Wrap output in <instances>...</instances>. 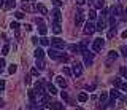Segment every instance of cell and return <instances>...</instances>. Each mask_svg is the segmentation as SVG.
<instances>
[{"label": "cell", "instance_id": "cell-1", "mask_svg": "<svg viewBox=\"0 0 127 110\" xmlns=\"http://www.w3.org/2000/svg\"><path fill=\"white\" fill-rule=\"evenodd\" d=\"M48 56L54 61H62V62H67L68 61V54H65L64 51H59L57 48H51L48 51Z\"/></svg>", "mask_w": 127, "mask_h": 110}, {"label": "cell", "instance_id": "cell-2", "mask_svg": "<svg viewBox=\"0 0 127 110\" xmlns=\"http://www.w3.org/2000/svg\"><path fill=\"white\" fill-rule=\"evenodd\" d=\"M103 46H105V40H103V38H95L94 43H92V50L95 51V53H98Z\"/></svg>", "mask_w": 127, "mask_h": 110}, {"label": "cell", "instance_id": "cell-3", "mask_svg": "<svg viewBox=\"0 0 127 110\" xmlns=\"http://www.w3.org/2000/svg\"><path fill=\"white\" fill-rule=\"evenodd\" d=\"M83 56H84V64L89 67V65H92V61H94V54L92 53H89V50H86V51H83Z\"/></svg>", "mask_w": 127, "mask_h": 110}, {"label": "cell", "instance_id": "cell-4", "mask_svg": "<svg viewBox=\"0 0 127 110\" xmlns=\"http://www.w3.org/2000/svg\"><path fill=\"white\" fill-rule=\"evenodd\" d=\"M51 46H53V48H57V50H61V48H64V46H65V42L62 40V38H51Z\"/></svg>", "mask_w": 127, "mask_h": 110}, {"label": "cell", "instance_id": "cell-5", "mask_svg": "<svg viewBox=\"0 0 127 110\" xmlns=\"http://www.w3.org/2000/svg\"><path fill=\"white\" fill-rule=\"evenodd\" d=\"M45 83H41V81H37L35 83V86H33V91H35V94H38V96H43L45 94Z\"/></svg>", "mask_w": 127, "mask_h": 110}, {"label": "cell", "instance_id": "cell-6", "mask_svg": "<svg viewBox=\"0 0 127 110\" xmlns=\"http://www.w3.org/2000/svg\"><path fill=\"white\" fill-rule=\"evenodd\" d=\"M71 73H73L75 77H81L83 75V65L81 64H73V67H71Z\"/></svg>", "mask_w": 127, "mask_h": 110}, {"label": "cell", "instance_id": "cell-7", "mask_svg": "<svg viewBox=\"0 0 127 110\" xmlns=\"http://www.w3.org/2000/svg\"><path fill=\"white\" fill-rule=\"evenodd\" d=\"M95 32V24L94 22H91V21H87L86 24H84V34H94Z\"/></svg>", "mask_w": 127, "mask_h": 110}, {"label": "cell", "instance_id": "cell-8", "mask_svg": "<svg viewBox=\"0 0 127 110\" xmlns=\"http://www.w3.org/2000/svg\"><path fill=\"white\" fill-rule=\"evenodd\" d=\"M75 24L76 26L84 24V13H83V11H78L76 13V16H75Z\"/></svg>", "mask_w": 127, "mask_h": 110}, {"label": "cell", "instance_id": "cell-9", "mask_svg": "<svg viewBox=\"0 0 127 110\" xmlns=\"http://www.w3.org/2000/svg\"><path fill=\"white\" fill-rule=\"evenodd\" d=\"M46 107L49 110H64V105L61 104V102H49Z\"/></svg>", "mask_w": 127, "mask_h": 110}, {"label": "cell", "instance_id": "cell-10", "mask_svg": "<svg viewBox=\"0 0 127 110\" xmlns=\"http://www.w3.org/2000/svg\"><path fill=\"white\" fill-rule=\"evenodd\" d=\"M51 13H53L54 22H61V21H62V13H61V10H59V8H54Z\"/></svg>", "mask_w": 127, "mask_h": 110}, {"label": "cell", "instance_id": "cell-11", "mask_svg": "<svg viewBox=\"0 0 127 110\" xmlns=\"http://www.w3.org/2000/svg\"><path fill=\"white\" fill-rule=\"evenodd\" d=\"M35 10L40 11V14H43V16H46V14H48V8L43 5V3H38V5L35 6Z\"/></svg>", "mask_w": 127, "mask_h": 110}, {"label": "cell", "instance_id": "cell-12", "mask_svg": "<svg viewBox=\"0 0 127 110\" xmlns=\"http://www.w3.org/2000/svg\"><path fill=\"white\" fill-rule=\"evenodd\" d=\"M106 27V21L105 19H98V22H97V26H95V30H98V32H102L103 29Z\"/></svg>", "mask_w": 127, "mask_h": 110}, {"label": "cell", "instance_id": "cell-13", "mask_svg": "<svg viewBox=\"0 0 127 110\" xmlns=\"http://www.w3.org/2000/svg\"><path fill=\"white\" fill-rule=\"evenodd\" d=\"M122 14V8L119 5H116V6H113V10H111V16H121Z\"/></svg>", "mask_w": 127, "mask_h": 110}, {"label": "cell", "instance_id": "cell-14", "mask_svg": "<svg viewBox=\"0 0 127 110\" xmlns=\"http://www.w3.org/2000/svg\"><path fill=\"white\" fill-rule=\"evenodd\" d=\"M56 83H57L61 88H65L67 86V81H65V78H62V77H56Z\"/></svg>", "mask_w": 127, "mask_h": 110}, {"label": "cell", "instance_id": "cell-15", "mask_svg": "<svg viewBox=\"0 0 127 110\" xmlns=\"http://www.w3.org/2000/svg\"><path fill=\"white\" fill-rule=\"evenodd\" d=\"M33 54H35V57H37V59H43V56H45V51H43V48H37Z\"/></svg>", "mask_w": 127, "mask_h": 110}, {"label": "cell", "instance_id": "cell-16", "mask_svg": "<svg viewBox=\"0 0 127 110\" xmlns=\"http://www.w3.org/2000/svg\"><path fill=\"white\" fill-rule=\"evenodd\" d=\"M110 97H111V101H114V99H118V97H121V94H119L118 89H111V91H110Z\"/></svg>", "mask_w": 127, "mask_h": 110}, {"label": "cell", "instance_id": "cell-17", "mask_svg": "<svg viewBox=\"0 0 127 110\" xmlns=\"http://www.w3.org/2000/svg\"><path fill=\"white\" fill-rule=\"evenodd\" d=\"M53 32H54V34H61V32H62L61 22H54V24H53Z\"/></svg>", "mask_w": 127, "mask_h": 110}, {"label": "cell", "instance_id": "cell-18", "mask_svg": "<svg viewBox=\"0 0 127 110\" xmlns=\"http://www.w3.org/2000/svg\"><path fill=\"white\" fill-rule=\"evenodd\" d=\"M68 50L71 51V53H81V50H79V45H70Z\"/></svg>", "mask_w": 127, "mask_h": 110}, {"label": "cell", "instance_id": "cell-19", "mask_svg": "<svg viewBox=\"0 0 127 110\" xmlns=\"http://www.w3.org/2000/svg\"><path fill=\"white\" fill-rule=\"evenodd\" d=\"M14 5H16V0H6V3H5V8H6V10H10V8H13Z\"/></svg>", "mask_w": 127, "mask_h": 110}, {"label": "cell", "instance_id": "cell-20", "mask_svg": "<svg viewBox=\"0 0 127 110\" xmlns=\"http://www.w3.org/2000/svg\"><path fill=\"white\" fill-rule=\"evenodd\" d=\"M38 32H40V35H45V34L48 32V27H46L45 24H40V27H38Z\"/></svg>", "mask_w": 127, "mask_h": 110}, {"label": "cell", "instance_id": "cell-21", "mask_svg": "<svg viewBox=\"0 0 127 110\" xmlns=\"http://www.w3.org/2000/svg\"><path fill=\"white\" fill-rule=\"evenodd\" d=\"M78 101H79V102H86V101H87V94H86V93H79V94H78Z\"/></svg>", "mask_w": 127, "mask_h": 110}, {"label": "cell", "instance_id": "cell-22", "mask_svg": "<svg viewBox=\"0 0 127 110\" xmlns=\"http://www.w3.org/2000/svg\"><path fill=\"white\" fill-rule=\"evenodd\" d=\"M100 102H102V104L108 102V93H102L100 94Z\"/></svg>", "mask_w": 127, "mask_h": 110}, {"label": "cell", "instance_id": "cell-23", "mask_svg": "<svg viewBox=\"0 0 127 110\" xmlns=\"http://www.w3.org/2000/svg\"><path fill=\"white\" fill-rule=\"evenodd\" d=\"M114 35H116V27H111V29L108 30V38H113Z\"/></svg>", "mask_w": 127, "mask_h": 110}, {"label": "cell", "instance_id": "cell-24", "mask_svg": "<svg viewBox=\"0 0 127 110\" xmlns=\"http://www.w3.org/2000/svg\"><path fill=\"white\" fill-rule=\"evenodd\" d=\"M48 91H49L51 94H57V89H56L54 85H48Z\"/></svg>", "mask_w": 127, "mask_h": 110}, {"label": "cell", "instance_id": "cell-25", "mask_svg": "<svg viewBox=\"0 0 127 110\" xmlns=\"http://www.w3.org/2000/svg\"><path fill=\"white\" fill-rule=\"evenodd\" d=\"M95 6L97 8H103L105 6V0H95Z\"/></svg>", "mask_w": 127, "mask_h": 110}, {"label": "cell", "instance_id": "cell-26", "mask_svg": "<svg viewBox=\"0 0 127 110\" xmlns=\"http://www.w3.org/2000/svg\"><path fill=\"white\" fill-rule=\"evenodd\" d=\"M16 70H18V67H16V65H14V64H11V65H10V67H8V72H10V73H11V75H13V73H16Z\"/></svg>", "mask_w": 127, "mask_h": 110}, {"label": "cell", "instance_id": "cell-27", "mask_svg": "<svg viewBox=\"0 0 127 110\" xmlns=\"http://www.w3.org/2000/svg\"><path fill=\"white\" fill-rule=\"evenodd\" d=\"M118 56H119V54L116 53V51H110V54H108L110 59H118Z\"/></svg>", "mask_w": 127, "mask_h": 110}, {"label": "cell", "instance_id": "cell-28", "mask_svg": "<svg viewBox=\"0 0 127 110\" xmlns=\"http://www.w3.org/2000/svg\"><path fill=\"white\" fill-rule=\"evenodd\" d=\"M97 18V13H95V10H89V19L92 21V19Z\"/></svg>", "mask_w": 127, "mask_h": 110}, {"label": "cell", "instance_id": "cell-29", "mask_svg": "<svg viewBox=\"0 0 127 110\" xmlns=\"http://www.w3.org/2000/svg\"><path fill=\"white\" fill-rule=\"evenodd\" d=\"M35 96H37V94H35L33 89H29V97H30V101H32V102H35Z\"/></svg>", "mask_w": 127, "mask_h": 110}, {"label": "cell", "instance_id": "cell-30", "mask_svg": "<svg viewBox=\"0 0 127 110\" xmlns=\"http://www.w3.org/2000/svg\"><path fill=\"white\" fill-rule=\"evenodd\" d=\"M40 43H41V45H43V46H48V45H49V43H51V42H49V40H48V38H45V37H43V38H40Z\"/></svg>", "mask_w": 127, "mask_h": 110}, {"label": "cell", "instance_id": "cell-31", "mask_svg": "<svg viewBox=\"0 0 127 110\" xmlns=\"http://www.w3.org/2000/svg\"><path fill=\"white\" fill-rule=\"evenodd\" d=\"M8 53H10V46H8V45H5V46L2 48V54H3V56H6Z\"/></svg>", "mask_w": 127, "mask_h": 110}, {"label": "cell", "instance_id": "cell-32", "mask_svg": "<svg viewBox=\"0 0 127 110\" xmlns=\"http://www.w3.org/2000/svg\"><path fill=\"white\" fill-rule=\"evenodd\" d=\"M53 5L56 6V8H61L62 6V0H53Z\"/></svg>", "mask_w": 127, "mask_h": 110}, {"label": "cell", "instance_id": "cell-33", "mask_svg": "<svg viewBox=\"0 0 127 110\" xmlns=\"http://www.w3.org/2000/svg\"><path fill=\"white\" fill-rule=\"evenodd\" d=\"M121 78H114V81H113V85H114V88H119V86H121Z\"/></svg>", "mask_w": 127, "mask_h": 110}, {"label": "cell", "instance_id": "cell-34", "mask_svg": "<svg viewBox=\"0 0 127 110\" xmlns=\"http://www.w3.org/2000/svg\"><path fill=\"white\" fill-rule=\"evenodd\" d=\"M37 69H40V70H43V69H45V62H43L41 59H38V64H37Z\"/></svg>", "mask_w": 127, "mask_h": 110}, {"label": "cell", "instance_id": "cell-35", "mask_svg": "<svg viewBox=\"0 0 127 110\" xmlns=\"http://www.w3.org/2000/svg\"><path fill=\"white\" fill-rule=\"evenodd\" d=\"M14 16H16V19H22L24 18V13H22V11H16Z\"/></svg>", "mask_w": 127, "mask_h": 110}, {"label": "cell", "instance_id": "cell-36", "mask_svg": "<svg viewBox=\"0 0 127 110\" xmlns=\"http://www.w3.org/2000/svg\"><path fill=\"white\" fill-rule=\"evenodd\" d=\"M10 27H11V29H14V30H19V22H16V21H14V22H11V26H10Z\"/></svg>", "mask_w": 127, "mask_h": 110}, {"label": "cell", "instance_id": "cell-37", "mask_svg": "<svg viewBox=\"0 0 127 110\" xmlns=\"http://www.w3.org/2000/svg\"><path fill=\"white\" fill-rule=\"evenodd\" d=\"M64 73H65L67 77H70V75H71V69H68V67H64Z\"/></svg>", "mask_w": 127, "mask_h": 110}, {"label": "cell", "instance_id": "cell-38", "mask_svg": "<svg viewBox=\"0 0 127 110\" xmlns=\"http://www.w3.org/2000/svg\"><path fill=\"white\" fill-rule=\"evenodd\" d=\"M119 73H121V77H126L127 69H126V67H121V69H119Z\"/></svg>", "mask_w": 127, "mask_h": 110}, {"label": "cell", "instance_id": "cell-39", "mask_svg": "<svg viewBox=\"0 0 127 110\" xmlns=\"http://www.w3.org/2000/svg\"><path fill=\"white\" fill-rule=\"evenodd\" d=\"M61 97H62L64 101H68V94H67L65 91H62V93H61Z\"/></svg>", "mask_w": 127, "mask_h": 110}, {"label": "cell", "instance_id": "cell-40", "mask_svg": "<svg viewBox=\"0 0 127 110\" xmlns=\"http://www.w3.org/2000/svg\"><path fill=\"white\" fill-rule=\"evenodd\" d=\"M30 75H33V77H38V69H32V70H30Z\"/></svg>", "mask_w": 127, "mask_h": 110}, {"label": "cell", "instance_id": "cell-41", "mask_svg": "<svg viewBox=\"0 0 127 110\" xmlns=\"http://www.w3.org/2000/svg\"><path fill=\"white\" fill-rule=\"evenodd\" d=\"M119 88H121L122 91H127V83H121V86H119Z\"/></svg>", "mask_w": 127, "mask_h": 110}, {"label": "cell", "instance_id": "cell-42", "mask_svg": "<svg viewBox=\"0 0 127 110\" xmlns=\"http://www.w3.org/2000/svg\"><path fill=\"white\" fill-rule=\"evenodd\" d=\"M122 54H124V56H127V46H122Z\"/></svg>", "mask_w": 127, "mask_h": 110}, {"label": "cell", "instance_id": "cell-43", "mask_svg": "<svg viewBox=\"0 0 127 110\" xmlns=\"http://www.w3.org/2000/svg\"><path fill=\"white\" fill-rule=\"evenodd\" d=\"M3 88H5V81H3V80H0V91H2Z\"/></svg>", "mask_w": 127, "mask_h": 110}, {"label": "cell", "instance_id": "cell-44", "mask_svg": "<svg viewBox=\"0 0 127 110\" xmlns=\"http://www.w3.org/2000/svg\"><path fill=\"white\" fill-rule=\"evenodd\" d=\"M5 67V59H0V69Z\"/></svg>", "mask_w": 127, "mask_h": 110}, {"label": "cell", "instance_id": "cell-45", "mask_svg": "<svg viewBox=\"0 0 127 110\" xmlns=\"http://www.w3.org/2000/svg\"><path fill=\"white\" fill-rule=\"evenodd\" d=\"M24 81H26V85H29L30 83V77H26V78H24Z\"/></svg>", "mask_w": 127, "mask_h": 110}, {"label": "cell", "instance_id": "cell-46", "mask_svg": "<svg viewBox=\"0 0 127 110\" xmlns=\"http://www.w3.org/2000/svg\"><path fill=\"white\" fill-rule=\"evenodd\" d=\"M2 6H5V0H0V8Z\"/></svg>", "mask_w": 127, "mask_h": 110}, {"label": "cell", "instance_id": "cell-47", "mask_svg": "<svg viewBox=\"0 0 127 110\" xmlns=\"http://www.w3.org/2000/svg\"><path fill=\"white\" fill-rule=\"evenodd\" d=\"M122 38H127V30H124V32H122Z\"/></svg>", "mask_w": 127, "mask_h": 110}, {"label": "cell", "instance_id": "cell-48", "mask_svg": "<svg viewBox=\"0 0 127 110\" xmlns=\"http://www.w3.org/2000/svg\"><path fill=\"white\" fill-rule=\"evenodd\" d=\"M84 3H86L84 0H78V5H84Z\"/></svg>", "mask_w": 127, "mask_h": 110}, {"label": "cell", "instance_id": "cell-49", "mask_svg": "<svg viewBox=\"0 0 127 110\" xmlns=\"http://www.w3.org/2000/svg\"><path fill=\"white\" fill-rule=\"evenodd\" d=\"M3 105H5V101H3V99H0V107H3Z\"/></svg>", "mask_w": 127, "mask_h": 110}, {"label": "cell", "instance_id": "cell-50", "mask_svg": "<svg viewBox=\"0 0 127 110\" xmlns=\"http://www.w3.org/2000/svg\"><path fill=\"white\" fill-rule=\"evenodd\" d=\"M124 78H127V73H126V77H124Z\"/></svg>", "mask_w": 127, "mask_h": 110}, {"label": "cell", "instance_id": "cell-51", "mask_svg": "<svg viewBox=\"0 0 127 110\" xmlns=\"http://www.w3.org/2000/svg\"><path fill=\"white\" fill-rule=\"evenodd\" d=\"M76 110H83V109H76Z\"/></svg>", "mask_w": 127, "mask_h": 110}, {"label": "cell", "instance_id": "cell-52", "mask_svg": "<svg viewBox=\"0 0 127 110\" xmlns=\"http://www.w3.org/2000/svg\"><path fill=\"white\" fill-rule=\"evenodd\" d=\"M2 70H3V69H0V72H2Z\"/></svg>", "mask_w": 127, "mask_h": 110}, {"label": "cell", "instance_id": "cell-53", "mask_svg": "<svg viewBox=\"0 0 127 110\" xmlns=\"http://www.w3.org/2000/svg\"><path fill=\"white\" fill-rule=\"evenodd\" d=\"M126 11H127V10H126Z\"/></svg>", "mask_w": 127, "mask_h": 110}]
</instances>
